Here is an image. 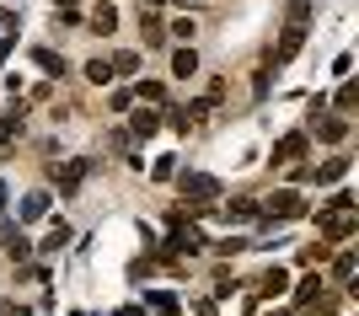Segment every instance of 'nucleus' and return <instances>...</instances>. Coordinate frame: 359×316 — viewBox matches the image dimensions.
<instances>
[{"label": "nucleus", "instance_id": "nucleus-36", "mask_svg": "<svg viewBox=\"0 0 359 316\" xmlns=\"http://www.w3.org/2000/svg\"><path fill=\"white\" fill-rule=\"evenodd\" d=\"M6 204H11V198H6V182H0V209H6Z\"/></svg>", "mask_w": 359, "mask_h": 316}, {"label": "nucleus", "instance_id": "nucleus-19", "mask_svg": "<svg viewBox=\"0 0 359 316\" xmlns=\"http://www.w3.org/2000/svg\"><path fill=\"white\" fill-rule=\"evenodd\" d=\"M344 172H348V161H344V156H332L327 166H316V182H322V188H327V182H344Z\"/></svg>", "mask_w": 359, "mask_h": 316}, {"label": "nucleus", "instance_id": "nucleus-23", "mask_svg": "<svg viewBox=\"0 0 359 316\" xmlns=\"http://www.w3.org/2000/svg\"><path fill=\"white\" fill-rule=\"evenodd\" d=\"M86 81H91V86H107V81H113V64H107V60H91L86 64Z\"/></svg>", "mask_w": 359, "mask_h": 316}, {"label": "nucleus", "instance_id": "nucleus-14", "mask_svg": "<svg viewBox=\"0 0 359 316\" xmlns=\"http://www.w3.org/2000/svg\"><path fill=\"white\" fill-rule=\"evenodd\" d=\"M194 70H198V54H194V48H177V54H172V76L188 81Z\"/></svg>", "mask_w": 359, "mask_h": 316}, {"label": "nucleus", "instance_id": "nucleus-18", "mask_svg": "<svg viewBox=\"0 0 359 316\" xmlns=\"http://www.w3.org/2000/svg\"><path fill=\"white\" fill-rule=\"evenodd\" d=\"M16 135H22V107H11V113L0 118V151H6V145H11Z\"/></svg>", "mask_w": 359, "mask_h": 316}, {"label": "nucleus", "instance_id": "nucleus-33", "mask_svg": "<svg viewBox=\"0 0 359 316\" xmlns=\"http://www.w3.org/2000/svg\"><path fill=\"white\" fill-rule=\"evenodd\" d=\"M172 38H182V43H188V38H194V16H182V22H172Z\"/></svg>", "mask_w": 359, "mask_h": 316}, {"label": "nucleus", "instance_id": "nucleus-37", "mask_svg": "<svg viewBox=\"0 0 359 316\" xmlns=\"http://www.w3.org/2000/svg\"><path fill=\"white\" fill-rule=\"evenodd\" d=\"M273 316H290V311H273Z\"/></svg>", "mask_w": 359, "mask_h": 316}, {"label": "nucleus", "instance_id": "nucleus-28", "mask_svg": "<svg viewBox=\"0 0 359 316\" xmlns=\"http://www.w3.org/2000/svg\"><path fill=\"white\" fill-rule=\"evenodd\" d=\"M354 102H359V86L344 81V86H338V113H354Z\"/></svg>", "mask_w": 359, "mask_h": 316}, {"label": "nucleus", "instance_id": "nucleus-25", "mask_svg": "<svg viewBox=\"0 0 359 316\" xmlns=\"http://www.w3.org/2000/svg\"><path fill=\"white\" fill-rule=\"evenodd\" d=\"M150 177H156V182H172V177H177V156H161V161L150 166Z\"/></svg>", "mask_w": 359, "mask_h": 316}, {"label": "nucleus", "instance_id": "nucleus-9", "mask_svg": "<svg viewBox=\"0 0 359 316\" xmlns=\"http://www.w3.org/2000/svg\"><path fill=\"white\" fill-rule=\"evenodd\" d=\"M300 156H306V135H285V139H273V161H279V166L300 161Z\"/></svg>", "mask_w": 359, "mask_h": 316}, {"label": "nucleus", "instance_id": "nucleus-5", "mask_svg": "<svg viewBox=\"0 0 359 316\" xmlns=\"http://www.w3.org/2000/svg\"><path fill=\"white\" fill-rule=\"evenodd\" d=\"M91 166H97V161H86V156H81V161L54 166V182H60V193H75V188H81V182L91 177Z\"/></svg>", "mask_w": 359, "mask_h": 316}, {"label": "nucleus", "instance_id": "nucleus-2", "mask_svg": "<svg viewBox=\"0 0 359 316\" xmlns=\"http://www.w3.org/2000/svg\"><path fill=\"white\" fill-rule=\"evenodd\" d=\"M166 226H172V236L161 241V252H166V257H198L204 247H210V241H204V231H198L188 214H172Z\"/></svg>", "mask_w": 359, "mask_h": 316}, {"label": "nucleus", "instance_id": "nucleus-31", "mask_svg": "<svg viewBox=\"0 0 359 316\" xmlns=\"http://www.w3.org/2000/svg\"><path fill=\"white\" fill-rule=\"evenodd\" d=\"M332 247H300V263H327Z\"/></svg>", "mask_w": 359, "mask_h": 316}, {"label": "nucleus", "instance_id": "nucleus-22", "mask_svg": "<svg viewBox=\"0 0 359 316\" xmlns=\"http://www.w3.org/2000/svg\"><path fill=\"white\" fill-rule=\"evenodd\" d=\"M247 247H252L247 236H220V241H215V252H220V257H236V252H247Z\"/></svg>", "mask_w": 359, "mask_h": 316}, {"label": "nucleus", "instance_id": "nucleus-12", "mask_svg": "<svg viewBox=\"0 0 359 316\" xmlns=\"http://www.w3.org/2000/svg\"><path fill=\"white\" fill-rule=\"evenodd\" d=\"M140 27H145V43L150 48L166 43V27H161V16H156V11H140Z\"/></svg>", "mask_w": 359, "mask_h": 316}, {"label": "nucleus", "instance_id": "nucleus-38", "mask_svg": "<svg viewBox=\"0 0 359 316\" xmlns=\"http://www.w3.org/2000/svg\"><path fill=\"white\" fill-rule=\"evenodd\" d=\"M150 6H161V0H150Z\"/></svg>", "mask_w": 359, "mask_h": 316}, {"label": "nucleus", "instance_id": "nucleus-8", "mask_svg": "<svg viewBox=\"0 0 359 316\" xmlns=\"http://www.w3.org/2000/svg\"><path fill=\"white\" fill-rule=\"evenodd\" d=\"M285 289H290V273L279 268V263H273V268L263 273V279H257V295H252V301H273V295H285Z\"/></svg>", "mask_w": 359, "mask_h": 316}, {"label": "nucleus", "instance_id": "nucleus-11", "mask_svg": "<svg viewBox=\"0 0 359 316\" xmlns=\"http://www.w3.org/2000/svg\"><path fill=\"white\" fill-rule=\"evenodd\" d=\"M156 129H161V118H156L150 107H140L135 118H129V135H135V139H150V135H156Z\"/></svg>", "mask_w": 359, "mask_h": 316}, {"label": "nucleus", "instance_id": "nucleus-24", "mask_svg": "<svg viewBox=\"0 0 359 316\" xmlns=\"http://www.w3.org/2000/svg\"><path fill=\"white\" fill-rule=\"evenodd\" d=\"M65 241H70V226H65V220H54V231L43 236V252H60Z\"/></svg>", "mask_w": 359, "mask_h": 316}, {"label": "nucleus", "instance_id": "nucleus-15", "mask_svg": "<svg viewBox=\"0 0 359 316\" xmlns=\"http://www.w3.org/2000/svg\"><path fill=\"white\" fill-rule=\"evenodd\" d=\"M86 22H91V32H102V38H107V32L118 27V11H113V6H97V11H91Z\"/></svg>", "mask_w": 359, "mask_h": 316}, {"label": "nucleus", "instance_id": "nucleus-21", "mask_svg": "<svg viewBox=\"0 0 359 316\" xmlns=\"http://www.w3.org/2000/svg\"><path fill=\"white\" fill-rule=\"evenodd\" d=\"M332 279H338V284H354V252H338V257H332Z\"/></svg>", "mask_w": 359, "mask_h": 316}, {"label": "nucleus", "instance_id": "nucleus-17", "mask_svg": "<svg viewBox=\"0 0 359 316\" xmlns=\"http://www.w3.org/2000/svg\"><path fill=\"white\" fill-rule=\"evenodd\" d=\"M43 214H48V193L38 188V193L22 198V220H43Z\"/></svg>", "mask_w": 359, "mask_h": 316}, {"label": "nucleus", "instance_id": "nucleus-29", "mask_svg": "<svg viewBox=\"0 0 359 316\" xmlns=\"http://www.w3.org/2000/svg\"><path fill=\"white\" fill-rule=\"evenodd\" d=\"M107 64H113V76H135V70H140V60H135V54H113Z\"/></svg>", "mask_w": 359, "mask_h": 316}, {"label": "nucleus", "instance_id": "nucleus-10", "mask_svg": "<svg viewBox=\"0 0 359 316\" xmlns=\"http://www.w3.org/2000/svg\"><path fill=\"white\" fill-rule=\"evenodd\" d=\"M145 305H150L156 316H182V311H177V295H172V289H145Z\"/></svg>", "mask_w": 359, "mask_h": 316}, {"label": "nucleus", "instance_id": "nucleus-1", "mask_svg": "<svg viewBox=\"0 0 359 316\" xmlns=\"http://www.w3.org/2000/svg\"><path fill=\"white\" fill-rule=\"evenodd\" d=\"M354 193H332V204H322L316 209V226H322V236L327 241H348L354 236Z\"/></svg>", "mask_w": 359, "mask_h": 316}, {"label": "nucleus", "instance_id": "nucleus-6", "mask_svg": "<svg viewBox=\"0 0 359 316\" xmlns=\"http://www.w3.org/2000/svg\"><path fill=\"white\" fill-rule=\"evenodd\" d=\"M0 247H6V257H11V263H27V257H32V241L22 236L11 220H0Z\"/></svg>", "mask_w": 359, "mask_h": 316}, {"label": "nucleus", "instance_id": "nucleus-32", "mask_svg": "<svg viewBox=\"0 0 359 316\" xmlns=\"http://www.w3.org/2000/svg\"><path fill=\"white\" fill-rule=\"evenodd\" d=\"M54 11H60L65 22H75V16H81V0H54Z\"/></svg>", "mask_w": 359, "mask_h": 316}, {"label": "nucleus", "instance_id": "nucleus-35", "mask_svg": "<svg viewBox=\"0 0 359 316\" xmlns=\"http://www.w3.org/2000/svg\"><path fill=\"white\" fill-rule=\"evenodd\" d=\"M113 316H145V305H123V311H113Z\"/></svg>", "mask_w": 359, "mask_h": 316}, {"label": "nucleus", "instance_id": "nucleus-7", "mask_svg": "<svg viewBox=\"0 0 359 316\" xmlns=\"http://www.w3.org/2000/svg\"><path fill=\"white\" fill-rule=\"evenodd\" d=\"M300 43H306V22H290L285 38H279V48H273V64H290L300 54Z\"/></svg>", "mask_w": 359, "mask_h": 316}, {"label": "nucleus", "instance_id": "nucleus-27", "mask_svg": "<svg viewBox=\"0 0 359 316\" xmlns=\"http://www.w3.org/2000/svg\"><path fill=\"white\" fill-rule=\"evenodd\" d=\"M135 97H145V102H166V86H161V81H140Z\"/></svg>", "mask_w": 359, "mask_h": 316}, {"label": "nucleus", "instance_id": "nucleus-4", "mask_svg": "<svg viewBox=\"0 0 359 316\" xmlns=\"http://www.w3.org/2000/svg\"><path fill=\"white\" fill-rule=\"evenodd\" d=\"M257 214H263V220H300V214H306V204H300L295 188H279L269 204H257Z\"/></svg>", "mask_w": 359, "mask_h": 316}, {"label": "nucleus", "instance_id": "nucleus-26", "mask_svg": "<svg viewBox=\"0 0 359 316\" xmlns=\"http://www.w3.org/2000/svg\"><path fill=\"white\" fill-rule=\"evenodd\" d=\"M231 220H257V198H231Z\"/></svg>", "mask_w": 359, "mask_h": 316}, {"label": "nucleus", "instance_id": "nucleus-30", "mask_svg": "<svg viewBox=\"0 0 359 316\" xmlns=\"http://www.w3.org/2000/svg\"><path fill=\"white\" fill-rule=\"evenodd\" d=\"M135 107V86H123V91H113V113H129Z\"/></svg>", "mask_w": 359, "mask_h": 316}, {"label": "nucleus", "instance_id": "nucleus-16", "mask_svg": "<svg viewBox=\"0 0 359 316\" xmlns=\"http://www.w3.org/2000/svg\"><path fill=\"white\" fill-rule=\"evenodd\" d=\"M322 289H327V284H322L316 273H306V279H300V289H295V305H300V311H306V305H311L316 295H322Z\"/></svg>", "mask_w": 359, "mask_h": 316}, {"label": "nucleus", "instance_id": "nucleus-13", "mask_svg": "<svg viewBox=\"0 0 359 316\" xmlns=\"http://www.w3.org/2000/svg\"><path fill=\"white\" fill-rule=\"evenodd\" d=\"M316 135L327 139V145H344V139H348V118H322V123H316Z\"/></svg>", "mask_w": 359, "mask_h": 316}, {"label": "nucleus", "instance_id": "nucleus-20", "mask_svg": "<svg viewBox=\"0 0 359 316\" xmlns=\"http://www.w3.org/2000/svg\"><path fill=\"white\" fill-rule=\"evenodd\" d=\"M32 60H38V70H48V76H65V54H54V48H38Z\"/></svg>", "mask_w": 359, "mask_h": 316}, {"label": "nucleus", "instance_id": "nucleus-3", "mask_svg": "<svg viewBox=\"0 0 359 316\" xmlns=\"http://www.w3.org/2000/svg\"><path fill=\"white\" fill-rule=\"evenodd\" d=\"M177 188H182V198H188V209H194V214H210L215 198H220V182H215L210 172H182Z\"/></svg>", "mask_w": 359, "mask_h": 316}, {"label": "nucleus", "instance_id": "nucleus-34", "mask_svg": "<svg viewBox=\"0 0 359 316\" xmlns=\"http://www.w3.org/2000/svg\"><path fill=\"white\" fill-rule=\"evenodd\" d=\"M311 16V0H290V22H306Z\"/></svg>", "mask_w": 359, "mask_h": 316}]
</instances>
